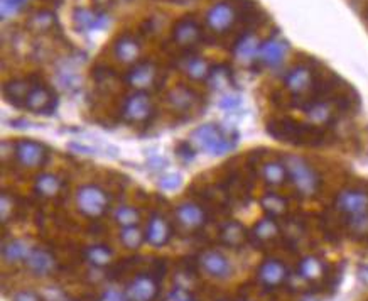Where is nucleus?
<instances>
[{
	"instance_id": "f257e3e1",
	"label": "nucleus",
	"mask_w": 368,
	"mask_h": 301,
	"mask_svg": "<svg viewBox=\"0 0 368 301\" xmlns=\"http://www.w3.org/2000/svg\"><path fill=\"white\" fill-rule=\"evenodd\" d=\"M265 129L274 139L294 146H319L324 141V132L319 127L298 122V120H271Z\"/></svg>"
},
{
	"instance_id": "f03ea898",
	"label": "nucleus",
	"mask_w": 368,
	"mask_h": 301,
	"mask_svg": "<svg viewBox=\"0 0 368 301\" xmlns=\"http://www.w3.org/2000/svg\"><path fill=\"white\" fill-rule=\"evenodd\" d=\"M282 163L288 170V178L294 184L299 195L314 196L321 188V176L309 161L296 154H286Z\"/></svg>"
},
{
	"instance_id": "7ed1b4c3",
	"label": "nucleus",
	"mask_w": 368,
	"mask_h": 301,
	"mask_svg": "<svg viewBox=\"0 0 368 301\" xmlns=\"http://www.w3.org/2000/svg\"><path fill=\"white\" fill-rule=\"evenodd\" d=\"M191 141L209 156H223L237 144V134L228 136L215 124H204L191 132Z\"/></svg>"
},
{
	"instance_id": "20e7f679",
	"label": "nucleus",
	"mask_w": 368,
	"mask_h": 301,
	"mask_svg": "<svg viewBox=\"0 0 368 301\" xmlns=\"http://www.w3.org/2000/svg\"><path fill=\"white\" fill-rule=\"evenodd\" d=\"M76 208L88 218L104 217L109 208V195L97 184H85L76 191Z\"/></svg>"
},
{
	"instance_id": "39448f33",
	"label": "nucleus",
	"mask_w": 368,
	"mask_h": 301,
	"mask_svg": "<svg viewBox=\"0 0 368 301\" xmlns=\"http://www.w3.org/2000/svg\"><path fill=\"white\" fill-rule=\"evenodd\" d=\"M154 114V105L151 97L145 92H134L127 97L122 109L123 120L130 124H142L147 122Z\"/></svg>"
},
{
	"instance_id": "423d86ee",
	"label": "nucleus",
	"mask_w": 368,
	"mask_h": 301,
	"mask_svg": "<svg viewBox=\"0 0 368 301\" xmlns=\"http://www.w3.org/2000/svg\"><path fill=\"white\" fill-rule=\"evenodd\" d=\"M125 295L130 301H154L159 295V276L154 273L137 274L128 281Z\"/></svg>"
},
{
	"instance_id": "0eeeda50",
	"label": "nucleus",
	"mask_w": 368,
	"mask_h": 301,
	"mask_svg": "<svg viewBox=\"0 0 368 301\" xmlns=\"http://www.w3.org/2000/svg\"><path fill=\"white\" fill-rule=\"evenodd\" d=\"M200 269L209 278L226 279L232 276V264L223 252L216 249H207L198 256Z\"/></svg>"
},
{
	"instance_id": "6e6552de",
	"label": "nucleus",
	"mask_w": 368,
	"mask_h": 301,
	"mask_svg": "<svg viewBox=\"0 0 368 301\" xmlns=\"http://www.w3.org/2000/svg\"><path fill=\"white\" fill-rule=\"evenodd\" d=\"M257 279L267 290H276V288H281L289 279V269L282 261L276 259V257H269L259 266Z\"/></svg>"
},
{
	"instance_id": "1a4fd4ad",
	"label": "nucleus",
	"mask_w": 368,
	"mask_h": 301,
	"mask_svg": "<svg viewBox=\"0 0 368 301\" xmlns=\"http://www.w3.org/2000/svg\"><path fill=\"white\" fill-rule=\"evenodd\" d=\"M335 206L346 218L368 212V191L365 190H343L338 193Z\"/></svg>"
},
{
	"instance_id": "9d476101",
	"label": "nucleus",
	"mask_w": 368,
	"mask_h": 301,
	"mask_svg": "<svg viewBox=\"0 0 368 301\" xmlns=\"http://www.w3.org/2000/svg\"><path fill=\"white\" fill-rule=\"evenodd\" d=\"M157 78H159V68L151 61H142L134 64L127 75V85L137 92H145L156 87Z\"/></svg>"
},
{
	"instance_id": "9b49d317",
	"label": "nucleus",
	"mask_w": 368,
	"mask_h": 301,
	"mask_svg": "<svg viewBox=\"0 0 368 301\" xmlns=\"http://www.w3.org/2000/svg\"><path fill=\"white\" fill-rule=\"evenodd\" d=\"M14 154L17 161L25 167L42 166L46 163V159H48V149L41 143H36V141L31 139L17 141L14 146Z\"/></svg>"
},
{
	"instance_id": "f8f14e48",
	"label": "nucleus",
	"mask_w": 368,
	"mask_h": 301,
	"mask_svg": "<svg viewBox=\"0 0 368 301\" xmlns=\"http://www.w3.org/2000/svg\"><path fill=\"white\" fill-rule=\"evenodd\" d=\"M203 37L201 33V25L198 20L192 19V17H183L179 19L173 28V40L179 48L190 49L192 46H196Z\"/></svg>"
},
{
	"instance_id": "ddd939ff",
	"label": "nucleus",
	"mask_w": 368,
	"mask_h": 301,
	"mask_svg": "<svg viewBox=\"0 0 368 301\" xmlns=\"http://www.w3.org/2000/svg\"><path fill=\"white\" fill-rule=\"evenodd\" d=\"M237 11L232 2H218L207 12V23L215 33H226L237 20Z\"/></svg>"
},
{
	"instance_id": "4468645a",
	"label": "nucleus",
	"mask_w": 368,
	"mask_h": 301,
	"mask_svg": "<svg viewBox=\"0 0 368 301\" xmlns=\"http://www.w3.org/2000/svg\"><path fill=\"white\" fill-rule=\"evenodd\" d=\"M176 220L183 229L186 230H200L203 229L204 223H207L208 217L204 208L195 201H184V203H179L176 212Z\"/></svg>"
},
{
	"instance_id": "2eb2a0df",
	"label": "nucleus",
	"mask_w": 368,
	"mask_h": 301,
	"mask_svg": "<svg viewBox=\"0 0 368 301\" xmlns=\"http://www.w3.org/2000/svg\"><path fill=\"white\" fill-rule=\"evenodd\" d=\"M73 24H75L76 31L81 33L100 31L105 25H109V14L104 11H97V8H75Z\"/></svg>"
},
{
	"instance_id": "dca6fc26",
	"label": "nucleus",
	"mask_w": 368,
	"mask_h": 301,
	"mask_svg": "<svg viewBox=\"0 0 368 301\" xmlns=\"http://www.w3.org/2000/svg\"><path fill=\"white\" fill-rule=\"evenodd\" d=\"M173 237V227L169 220L159 213H152L145 227V242L152 247H164Z\"/></svg>"
},
{
	"instance_id": "f3484780",
	"label": "nucleus",
	"mask_w": 368,
	"mask_h": 301,
	"mask_svg": "<svg viewBox=\"0 0 368 301\" xmlns=\"http://www.w3.org/2000/svg\"><path fill=\"white\" fill-rule=\"evenodd\" d=\"M25 266H27L29 271L34 274V276L39 278H48L51 274L56 273L58 269V261L56 257L51 254L48 249H32V252L29 254L27 261H25Z\"/></svg>"
},
{
	"instance_id": "a211bd4d",
	"label": "nucleus",
	"mask_w": 368,
	"mask_h": 301,
	"mask_svg": "<svg viewBox=\"0 0 368 301\" xmlns=\"http://www.w3.org/2000/svg\"><path fill=\"white\" fill-rule=\"evenodd\" d=\"M284 85L293 95H302V93H306L314 85V73H312L309 66L299 64V66H294L293 70L288 71V75L284 78Z\"/></svg>"
},
{
	"instance_id": "6ab92c4d",
	"label": "nucleus",
	"mask_w": 368,
	"mask_h": 301,
	"mask_svg": "<svg viewBox=\"0 0 368 301\" xmlns=\"http://www.w3.org/2000/svg\"><path fill=\"white\" fill-rule=\"evenodd\" d=\"M288 48H289L288 42H286L284 40L271 37V40L264 41L262 45H260L259 56H257V59H259V61L262 63L264 66L277 68L282 61H284L286 53H288Z\"/></svg>"
},
{
	"instance_id": "aec40b11",
	"label": "nucleus",
	"mask_w": 368,
	"mask_h": 301,
	"mask_svg": "<svg viewBox=\"0 0 368 301\" xmlns=\"http://www.w3.org/2000/svg\"><path fill=\"white\" fill-rule=\"evenodd\" d=\"M281 227L274 217H264L252 227L250 230V240L255 246H265V244H271L279 237Z\"/></svg>"
},
{
	"instance_id": "412c9836",
	"label": "nucleus",
	"mask_w": 368,
	"mask_h": 301,
	"mask_svg": "<svg viewBox=\"0 0 368 301\" xmlns=\"http://www.w3.org/2000/svg\"><path fill=\"white\" fill-rule=\"evenodd\" d=\"M302 112L306 114L307 120L311 122V126H326L333 120V110L331 103L326 100H321V98H314V100H309L307 103L302 105Z\"/></svg>"
},
{
	"instance_id": "4be33fe9",
	"label": "nucleus",
	"mask_w": 368,
	"mask_h": 301,
	"mask_svg": "<svg viewBox=\"0 0 368 301\" xmlns=\"http://www.w3.org/2000/svg\"><path fill=\"white\" fill-rule=\"evenodd\" d=\"M248 239H250V232H247L240 222L228 220L220 227V242L226 247L238 249L245 246Z\"/></svg>"
},
{
	"instance_id": "5701e85b",
	"label": "nucleus",
	"mask_w": 368,
	"mask_h": 301,
	"mask_svg": "<svg viewBox=\"0 0 368 301\" xmlns=\"http://www.w3.org/2000/svg\"><path fill=\"white\" fill-rule=\"evenodd\" d=\"M140 51H142V46H140V42L132 34H122L121 37H117V41L114 45L115 58L127 64L135 63L139 59Z\"/></svg>"
},
{
	"instance_id": "b1692460",
	"label": "nucleus",
	"mask_w": 368,
	"mask_h": 301,
	"mask_svg": "<svg viewBox=\"0 0 368 301\" xmlns=\"http://www.w3.org/2000/svg\"><path fill=\"white\" fill-rule=\"evenodd\" d=\"M259 49H260L259 37L252 33H245L240 40L235 42L233 54L240 63L250 64L252 61H255L257 56H259Z\"/></svg>"
},
{
	"instance_id": "393cba45",
	"label": "nucleus",
	"mask_w": 368,
	"mask_h": 301,
	"mask_svg": "<svg viewBox=\"0 0 368 301\" xmlns=\"http://www.w3.org/2000/svg\"><path fill=\"white\" fill-rule=\"evenodd\" d=\"M298 274L307 283H316L326 276V264L318 256H306L299 261Z\"/></svg>"
},
{
	"instance_id": "a878e982",
	"label": "nucleus",
	"mask_w": 368,
	"mask_h": 301,
	"mask_svg": "<svg viewBox=\"0 0 368 301\" xmlns=\"http://www.w3.org/2000/svg\"><path fill=\"white\" fill-rule=\"evenodd\" d=\"M179 68L186 76H190L191 80H208L209 71H211V66H209L208 61L204 58H201L198 54H188L179 61Z\"/></svg>"
},
{
	"instance_id": "bb28decb",
	"label": "nucleus",
	"mask_w": 368,
	"mask_h": 301,
	"mask_svg": "<svg viewBox=\"0 0 368 301\" xmlns=\"http://www.w3.org/2000/svg\"><path fill=\"white\" fill-rule=\"evenodd\" d=\"M32 246H29L27 240L12 239L2 246V259L6 264H19L27 261L29 254L32 252Z\"/></svg>"
},
{
	"instance_id": "cd10ccee",
	"label": "nucleus",
	"mask_w": 368,
	"mask_h": 301,
	"mask_svg": "<svg viewBox=\"0 0 368 301\" xmlns=\"http://www.w3.org/2000/svg\"><path fill=\"white\" fill-rule=\"evenodd\" d=\"M54 93L46 85H32L31 92L25 98V105L31 112H44L53 107Z\"/></svg>"
},
{
	"instance_id": "c85d7f7f",
	"label": "nucleus",
	"mask_w": 368,
	"mask_h": 301,
	"mask_svg": "<svg viewBox=\"0 0 368 301\" xmlns=\"http://www.w3.org/2000/svg\"><path fill=\"white\" fill-rule=\"evenodd\" d=\"M198 102V95L192 92L191 88L184 87V85H178L168 93V103L173 110L176 112H188Z\"/></svg>"
},
{
	"instance_id": "c756f323",
	"label": "nucleus",
	"mask_w": 368,
	"mask_h": 301,
	"mask_svg": "<svg viewBox=\"0 0 368 301\" xmlns=\"http://www.w3.org/2000/svg\"><path fill=\"white\" fill-rule=\"evenodd\" d=\"M85 259L93 268L104 269L106 266L112 264L114 251L109 246H105V244H93V246L85 249Z\"/></svg>"
},
{
	"instance_id": "7c9ffc66",
	"label": "nucleus",
	"mask_w": 368,
	"mask_h": 301,
	"mask_svg": "<svg viewBox=\"0 0 368 301\" xmlns=\"http://www.w3.org/2000/svg\"><path fill=\"white\" fill-rule=\"evenodd\" d=\"M63 188V182L58 175L53 173H42L34 182V190L39 193L44 199H54L59 195Z\"/></svg>"
},
{
	"instance_id": "2f4dec72",
	"label": "nucleus",
	"mask_w": 368,
	"mask_h": 301,
	"mask_svg": "<svg viewBox=\"0 0 368 301\" xmlns=\"http://www.w3.org/2000/svg\"><path fill=\"white\" fill-rule=\"evenodd\" d=\"M31 88L32 83H29L27 80H11L4 87V95L14 105H25V98H27Z\"/></svg>"
},
{
	"instance_id": "473e14b6",
	"label": "nucleus",
	"mask_w": 368,
	"mask_h": 301,
	"mask_svg": "<svg viewBox=\"0 0 368 301\" xmlns=\"http://www.w3.org/2000/svg\"><path fill=\"white\" fill-rule=\"evenodd\" d=\"M262 175L264 182L271 187H279L288 179V170H286V165L282 161H267L262 165Z\"/></svg>"
},
{
	"instance_id": "72a5a7b5",
	"label": "nucleus",
	"mask_w": 368,
	"mask_h": 301,
	"mask_svg": "<svg viewBox=\"0 0 368 301\" xmlns=\"http://www.w3.org/2000/svg\"><path fill=\"white\" fill-rule=\"evenodd\" d=\"M56 25V16L51 11H37L27 19V29L36 34L49 33Z\"/></svg>"
},
{
	"instance_id": "f704fd0d",
	"label": "nucleus",
	"mask_w": 368,
	"mask_h": 301,
	"mask_svg": "<svg viewBox=\"0 0 368 301\" xmlns=\"http://www.w3.org/2000/svg\"><path fill=\"white\" fill-rule=\"evenodd\" d=\"M260 205H262V210L269 217L281 218L288 213V200L277 195V193H265L262 200H260Z\"/></svg>"
},
{
	"instance_id": "c9c22d12",
	"label": "nucleus",
	"mask_w": 368,
	"mask_h": 301,
	"mask_svg": "<svg viewBox=\"0 0 368 301\" xmlns=\"http://www.w3.org/2000/svg\"><path fill=\"white\" fill-rule=\"evenodd\" d=\"M123 247L130 249V251H137L145 242V232L139 229V225L134 227H122L121 235H118Z\"/></svg>"
},
{
	"instance_id": "e433bc0d",
	"label": "nucleus",
	"mask_w": 368,
	"mask_h": 301,
	"mask_svg": "<svg viewBox=\"0 0 368 301\" xmlns=\"http://www.w3.org/2000/svg\"><path fill=\"white\" fill-rule=\"evenodd\" d=\"M208 81H209V87L215 88V90L228 88V85L233 83L232 71H230V68L225 66V64H220V66L211 68Z\"/></svg>"
},
{
	"instance_id": "4c0bfd02",
	"label": "nucleus",
	"mask_w": 368,
	"mask_h": 301,
	"mask_svg": "<svg viewBox=\"0 0 368 301\" xmlns=\"http://www.w3.org/2000/svg\"><path fill=\"white\" fill-rule=\"evenodd\" d=\"M114 220L121 227H134V225H139L140 213L135 206L121 205L117 210H115Z\"/></svg>"
},
{
	"instance_id": "58836bf2",
	"label": "nucleus",
	"mask_w": 368,
	"mask_h": 301,
	"mask_svg": "<svg viewBox=\"0 0 368 301\" xmlns=\"http://www.w3.org/2000/svg\"><path fill=\"white\" fill-rule=\"evenodd\" d=\"M346 229L355 239L368 237V212L346 218Z\"/></svg>"
},
{
	"instance_id": "ea45409f",
	"label": "nucleus",
	"mask_w": 368,
	"mask_h": 301,
	"mask_svg": "<svg viewBox=\"0 0 368 301\" xmlns=\"http://www.w3.org/2000/svg\"><path fill=\"white\" fill-rule=\"evenodd\" d=\"M16 210H17L16 196L8 191H2V196H0V220H2V225H6L8 220L14 218Z\"/></svg>"
},
{
	"instance_id": "a19ab883",
	"label": "nucleus",
	"mask_w": 368,
	"mask_h": 301,
	"mask_svg": "<svg viewBox=\"0 0 368 301\" xmlns=\"http://www.w3.org/2000/svg\"><path fill=\"white\" fill-rule=\"evenodd\" d=\"M190 298H191L190 293H188L184 288L176 286L174 290H171L169 293L164 296V300H162V301H188Z\"/></svg>"
},
{
	"instance_id": "79ce46f5",
	"label": "nucleus",
	"mask_w": 368,
	"mask_h": 301,
	"mask_svg": "<svg viewBox=\"0 0 368 301\" xmlns=\"http://www.w3.org/2000/svg\"><path fill=\"white\" fill-rule=\"evenodd\" d=\"M12 301H42V298L36 293V291L20 290L12 295Z\"/></svg>"
},
{
	"instance_id": "37998d69",
	"label": "nucleus",
	"mask_w": 368,
	"mask_h": 301,
	"mask_svg": "<svg viewBox=\"0 0 368 301\" xmlns=\"http://www.w3.org/2000/svg\"><path fill=\"white\" fill-rule=\"evenodd\" d=\"M176 153H178V156L181 158L184 163H190V161H192V159H195V150H192V148L188 143L178 144Z\"/></svg>"
},
{
	"instance_id": "c03bdc74",
	"label": "nucleus",
	"mask_w": 368,
	"mask_h": 301,
	"mask_svg": "<svg viewBox=\"0 0 368 301\" xmlns=\"http://www.w3.org/2000/svg\"><path fill=\"white\" fill-rule=\"evenodd\" d=\"M159 184H161V188H164V190H174V188H178L179 184H181V176L168 175L161 179Z\"/></svg>"
},
{
	"instance_id": "a18cd8bd",
	"label": "nucleus",
	"mask_w": 368,
	"mask_h": 301,
	"mask_svg": "<svg viewBox=\"0 0 368 301\" xmlns=\"http://www.w3.org/2000/svg\"><path fill=\"white\" fill-rule=\"evenodd\" d=\"M102 301H130L127 298V295L121 293L117 290H109L105 291L104 296H102Z\"/></svg>"
},
{
	"instance_id": "49530a36",
	"label": "nucleus",
	"mask_w": 368,
	"mask_h": 301,
	"mask_svg": "<svg viewBox=\"0 0 368 301\" xmlns=\"http://www.w3.org/2000/svg\"><path fill=\"white\" fill-rule=\"evenodd\" d=\"M221 109H225V110H232V109H235V107L238 105V98H235V97H225L223 100H221Z\"/></svg>"
},
{
	"instance_id": "de8ad7c7",
	"label": "nucleus",
	"mask_w": 368,
	"mask_h": 301,
	"mask_svg": "<svg viewBox=\"0 0 368 301\" xmlns=\"http://www.w3.org/2000/svg\"><path fill=\"white\" fill-rule=\"evenodd\" d=\"M358 281H360L363 286L368 288V264L358 268Z\"/></svg>"
},
{
	"instance_id": "09e8293b",
	"label": "nucleus",
	"mask_w": 368,
	"mask_h": 301,
	"mask_svg": "<svg viewBox=\"0 0 368 301\" xmlns=\"http://www.w3.org/2000/svg\"><path fill=\"white\" fill-rule=\"evenodd\" d=\"M14 2H16V4H19V6H20V7H24V6H25V4H27V2H29V0H14Z\"/></svg>"
},
{
	"instance_id": "8fccbe9b",
	"label": "nucleus",
	"mask_w": 368,
	"mask_h": 301,
	"mask_svg": "<svg viewBox=\"0 0 368 301\" xmlns=\"http://www.w3.org/2000/svg\"><path fill=\"white\" fill-rule=\"evenodd\" d=\"M218 301H232V300H228V298H221V300H218Z\"/></svg>"
},
{
	"instance_id": "3c124183",
	"label": "nucleus",
	"mask_w": 368,
	"mask_h": 301,
	"mask_svg": "<svg viewBox=\"0 0 368 301\" xmlns=\"http://www.w3.org/2000/svg\"><path fill=\"white\" fill-rule=\"evenodd\" d=\"M188 301H196V300H192V298H190V300H188Z\"/></svg>"
},
{
	"instance_id": "603ef678",
	"label": "nucleus",
	"mask_w": 368,
	"mask_h": 301,
	"mask_svg": "<svg viewBox=\"0 0 368 301\" xmlns=\"http://www.w3.org/2000/svg\"><path fill=\"white\" fill-rule=\"evenodd\" d=\"M367 23H368V12H367Z\"/></svg>"
}]
</instances>
